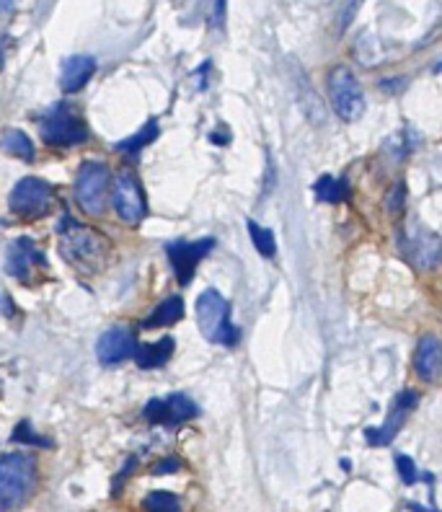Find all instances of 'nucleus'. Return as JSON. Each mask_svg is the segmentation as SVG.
I'll use <instances>...</instances> for the list:
<instances>
[{"instance_id": "nucleus-1", "label": "nucleus", "mask_w": 442, "mask_h": 512, "mask_svg": "<svg viewBox=\"0 0 442 512\" xmlns=\"http://www.w3.org/2000/svg\"><path fill=\"white\" fill-rule=\"evenodd\" d=\"M37 487V461L24 453H11L0 463V507L11 512L29 500Z\"/></svg>"}, {"instance_id": "nucleus-2", "label": "nucleus", "mask_w": 442, "mask_h": 512, "mask_svg": "<svg viewBox=\"0 0 442 512\" xmlns=\"http://www.w3.org/2000/svg\"><path fill=\"white\" fill-rule=\"evenodd\" d=\"M60 251L63 256L81 272H96L106 259V241L91 228H81L73 220L60 225Z\"/></svg>"}, {"instance_id": "nucleus-3", "label": "nucleus", "mask_w": 442, "mask_h": 512, "mask_svg": "<svg viewBox=\"0 0 442 512\" xmlns=\"http://www.w3.org/2000/svg\"><path fill=\"white\" fill-rule=\"evenodd\" d=\"M197 324L207 342L233 344L238 337L231 324V303L218 290H205L197 298Z\"/></svg>"}, {"instance_id": "nucleus-4", "label": "nucleus", "mask_w": 442, "mask_h": 512, "mask_svg": "<svg viewBox=\"0 0 442 512\" xmlns=\"http://www.w3.org/2000/svg\"><path fill=\"white\" fill-rule=\"evenodd\" d=\"M106 187H109V169H106L104 163H83L81 169H78V179H75V200L83 207V213H104Z\"/></svg>"}, {"instance_id": "nucleus-5", "label": "nucleus", "mask_w": 442, "mask_h": 512, "mask_svg": "<svg viewBox=\"0 0 442 512\" xmlns=\"http://www.w3.org/2000/svg\"><path fill=\"white\" fill-rule=\"evenodd\" d=\"M39 132H42L44 143L60 145V148L83 143L88 135L83 119L75 117L68 104H57V107L47 109L42 117V130Z\"/></svg>"}, {"instance_id": "nucleus-6", "label": "nucleus", "mask_w": 442, "mask_h": 512, "mask_svg": "<svg viewBox=\"0 0 442 512\" xmlns=\"http://www.w3.org/2000/svg\"><path fill=\"white\" fill-rule=\"evenodd\" d=\"M401 249L409 256V262L422 272H432L442 262V238L424 228L422 223H411L409 231L401 236Z\"/></svg>"}, {"instance_id": "nucleus-7", "label": "nucleus", "mask_w": 442, "mask_h": 512, "mask_svg": "<svg viewBox=\"0 0 442 512\" xmlns=\"http://www.w3.org/2000/svg\"><path fill=\"white\" fill-rule=\"evenodd\" d=\"M331 88V104L334 112L344 119V122H355L365 112V94H362L360 81L349 68H337L329 75Z\"/></svg>"}, {"instance_id": "nucleus-8", "label": "nucleus", "mask_w": 442, "mask_h": 512, "mask_svg": "<svg viewBox=\"0 0 442 512\" xmlns=\"http://www.w3.org/2000/svg\"><path fill=\"white\" fill-rule=\"evenodd\" d=\"M8 207H11V213L21 215V218L47 215L52 207L50 184H44L42 179H34V176H26L13 187L11 197H8Z\"/></svg>"}, {"instance_id": "nucleus-9", "label": "nucleus", "mask_w": 442, "mask_h": 512, "mask_svg": "<svg viewBox=\"0 0 442 512\" xmlns=\"http://www.w3.org/2000/svg\"><path fill=\"white\" fill-rule=\"evenodd\" d=\"M112 202H114V210H117L119 220L127 225H137L140 220L145 218V213H148L143 189H140V184H137L135 176L127 174V171H122V174L114 179Z\"/></svg>"}, {"instance_id": "nucleus-10", "label": "nucleus", "mask_w": 442, "mask_h": 512, "mask_svg": "<svg viewBox=\"0 0 442 512\" xmlns=\"http://www.w3.org/2000/svg\"><path fill=\"white\" fill-rule=\"evenodd\" d=\"M200 414L197 404L184 394H171L166 399H150L143 409V417L156 425H181Z\"/></svg>"}, {"instance_id": "nucleus-11", "label": "nucleus", "mask_w": 442, "mask_h": 512, "mask_svg": "<svg viewBox=\"0 0 442 512\" xmlns=\"http://www.w3.org/2000/svg\"><path fill=\"white\" fill-rule=\"evenodd\" d=\"M215 246L212 238H202V241H179V244H171L169 249V259L171 267H174L176 277H179L181 285H187L189 280L194 277V269L200 267V262L210 254V249Z\"/></svg>"}, {"instance_id": "nucleus-12", "label": "nucleus", "mask_w": 442, "mask_h": 512, "mask_svg": "<svg viewBox=\"0 0 442 512\" xmlns=\"http://www.w3.org/2000/svg\"><path fill=\"white\" fill-rule=\"evenodd\" d=\"M137 355V342L135 334L130 329H109L104 331L96 342V357H99L104 365H119Z\"/></svg>"}, {"instance_id": "nucleus-13", "label": "nucleus", "mask_w": 442, "mask_h": 512, "mask_svg": "<svg viewBox=\"0 0 442 512\" xmlns=\"http://www.w3.org/2000/svg\"><path fill=\"white\" fill-rule=\"evenodd\" d=\"M39 264H44V256L29 238H16V241H11V246L6 249V272L11 277L24 280V277H29V272H32L34 267H39Z\"/></svg>"}, {"instance_id": "nucleus-14", "label": "nucleus", "mask_w": 442, "mask_h": 512, "mask_svg": "<svg viewBox=\"0 0 442 512\" xmlns=\"http://www.w3.org/2000/svg\"><path fill=\"white\" fill-rule=\"evenodd\" d=\"M419 401V394H401L399 401H396V409L391 412V417H388V422L380 430H368L365 432V438H368L370 445H388L393 438H396V432L401 430V425L406 422V417H409V412L417 406Z\"/></svg>"}, {"instance_id": "nucleus-15", "label": "nucleus", "mask_w": 442, "mask_h": 512, "mask_svg": "<svg viewBox=\"0 0 442 512\" xmlns=\"http://www.w3.org/2000/svg\"><path fill=\"white\" fill-rule=\"evenodd\" d=\"M417 373L422 381H437L442 373V342L435 334H424L417 344V357H414Z\"/></svg>"}, {"instance_id": "nucleus-16", "label": "nucleus", "mask_w": 442, "mask_h": 512, "mask_svg": "<svg viewBox=\"0 0 442 512\" xmlns=\"http://www.w3.org/2000/svg\"><path fill=\"white\" fill-rule=\"evenodd\" d=\"M96 73V60L91 55H73L63 63V70H60V86L68 94H75L81 91Z\"/></svg>"}, {"instance_id": "nucleus-17", "label": "nucleus", "mask_w": 442, "mask_h": 512, "mask_svg": "<svg viewBox=\"0 0 442 512\" xmlns=\"http://www.w3.org/2000/svg\"><path fill=\"white\" fill-rule=\"evenodd\" d=\"M174 350H176L174 339L163 337V339H158V342L140 347V350H137V355H135V363L140 365L143 370L161 368V365L169 363L171 355H174Z\"/></svg>"}, {"instance_id": "nucleus-18", "label": "nucleus", "mask_w": 442, "mask_h": 512, "mask_svg": "<svg viewBox=\"0 0 442 512\" xmlns=\"http://www.w3.org/2000/svg\"><path fill=\"white\" fill-rule=\"evenodd\" d=\"M3 148H6L11 156L21 158V161H34L32 140H29V135H26V132L16 130V127L6 130V135H3Z\"/></svg>"}, {"instance_id": "nucleus-19", "label": "nucleus", "mask_w": 442, "mask_h": 512, "mask_svg": "<svg viewBox=\"0 0 442 512\" xmlns=\"http://www.w3.org/2000/svg\"><path fill=\"white\" fill-rule=\"evenodd\" d=\"M184 316V303H181L179 295L174 298H166L161 306L153 311V316L148 319V326H171Z\"/></svg>"}, {"instance_id": "nucleus-20", "label": "nucleus", "mask_w": 442, "mask_h": 512, "mask_svg": "<svg viewBox=\"0 0 442 512\" xmlns=\"http://www.w3.org/2000/svg\"><path fill=\"white\" fill-rule=\"evenodd\" d=\"M156 138H158V122L156 119H150L148 125L140 127L132 138L117 143V150L119 153H137V150H143L145 145H150Z\"/></svg>"}, {"instance_id": "nucleus-21", "label": "nucleus", "mask_w": 442, "mask_h": 512, "mask_svg": "<svg viewBox=\"0 0 442 512\" xmlns=\"http://www.w3.org/2000/svg\"><path fill=\"white\" fill-rule=\"evenodd\" d=\"M246 228H249V236L251 241H254L256 251L262 256H267V259H272V256L277 254V241H274L272 231H269V228H262V225L254 223V220H249Z\"/></svg>"}, {"instance_id": "nucleus-22", "label": "nucleus", "mask_w": 442, "mask_h": 512, "mask_svg": "<svg viewBox=\"0 0 442 512\" xmlns=\"http://www.w3.org/2000/svg\"><path fill=\"white\" fill-rule=\"evenodd\" d=\"M344 194H347V184L342 179H334V176H321L316 182V197L321 202H342Z\"/></svg>"}, {"instance_id": "nucleus-23", "label": "nucleus", "mask_w": 442, "mask_h": 512, "mask_svg": "<svg viewBox=\"0 0 442 512\" xmlns=\"http://www.w3.org/2000/svg\"><path fill=\"white\" fill-rule=\"evenodd\" d=\"M145 512H181L179 497L171 492H153L143 502Z\"/></svg>"}, {"instance_id": "nucleus-24", "label": "nucleus", "mask_w": 442, "mask_h": 512, "mask_svg": "<svg viewBox=\"0 0 442 512\" xmlns=\"http://www.w3.org/2000/svg\"><path fill=\"white\" fill-rule=\"evenodd\" d=\"M13 443H29V445H47L50 448V440L42 438V435H37V432H32V425L29 422H21L19 427H16V432H13Z\"/></svg>"}, {"instance_id": "nucleus-25", "label": "nucleus", "mask_w": 442, "mask_h": 512, "mask_svg": "<svg viewBox=\"0 0 442 512\" xmlns=\"http://www.w3.org/2000/svg\"><path fill=\"white\" fill-rule=\"evenodd\" d=\"M404 200H406V189L404 184H396V187L388 192L386 197V213L388 215H399L404 210Z\"/></svg>"}, {"instance_id": "nucleus-26", "label": "nucleus", "mask_w": 442, "mask_h": 512, "mask_svg": "<svg viewBox=\"0 0 442 512\" xmlns=\"http://www.w3.org/2000/svg\"><path fill=\"white\" fill-rule=\"evenodd\" d=\"M396 469H399V474H401V481H404V484H417V479H419V474H417V466H414V461H411L409 456H399L396 458Z\"/></svg>"}, {"instance_id": "nucleus-27", "label": "nucleus", "mask_w": 442, "mask_h": 512, "mask_svg": "<svg viewBox=\"0 0 442 512\" xmlns=\"http://www.w3.org/2000/svg\"><path fill=\"white\" fill-rule=\"evenodd\" d=\"M179 469V463H176V458H169V463H158L156 466V474H166V471H176Z\"/></svg>"}, {"instance_id": "nucleus-28", "label": "nucleus", "mask_w": 442, "mask_h": 512, "mask_svg": "<svg viewBox=\"0 0 442 512\" xmlns=\"http://www.w3.org/2000/svg\"><path fill=\"white\" fill-rule=\"evenodd\" d=\"M223 16H225V0H218L215 3V24H223Z\"/></svg>"}, {"instance_id": "nucleus-29", "label": "nucleus", "mask_w": 442, "mask_h": 512, "mask_svg": "<svg viewBox=\"0 0 442 512\" xmlns=\"http://www.w3.org/2000/svg\"><path fill=\"white\" fill-rule=\"evenodd\" d=\"M3 11H11V0H3Z\"/></svg>"}]
</instances>
